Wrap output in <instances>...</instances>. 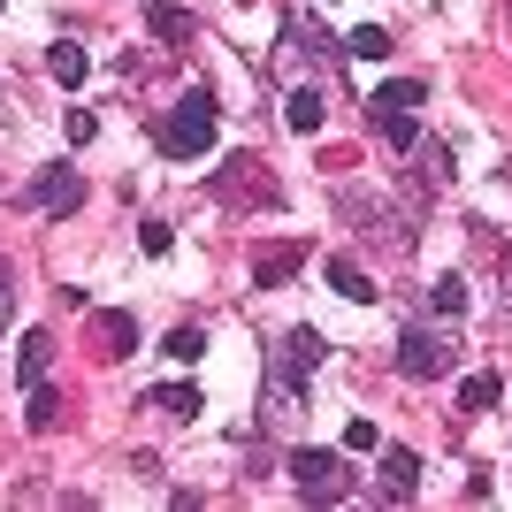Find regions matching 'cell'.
I'll list each match as a JSON object with an SVG mask.
<instances>
[{"label":"cell","mask_w":512,"mask_h":512,"mask_svg":"<svg viewBox=\"0 0 512 512\" xmlns=\"http://www.w3.org/2000/svg\"><path fill=\"white\" fill-rule=\"evenodd\" d=\"M153 406L169 413V421H192V413H207V398H199L192 383H161V390H153Z\"/></svg>","instance_id":"18"},{"label":"cell","mask_w":512,"mask_h":512,"mask_svg":"<svg viewBox=\"0 0 512 512\" xmlns=\"http://www.w3.org/2000/svg\"><path fill=\"white\" fill-rule=\"evenodd\" d=\"M421 100H428V85H421V77H390V85H375L367 115H413Z\"/></svg>","instance_id":"13"},{"label":"cell","mask_w":512,"mask_h":512,"mask_svg":"<svg viewBox=\"0 0 512 512\" xmlns=\"http://www.w3.org/2000/svg\"><path fill=\"white\" fill-rule=\"evenodd\" d=\"M367 130H375L390 153H413V146H421V123H413V115H367Z\"/></svg>","instance_id":"17"},{"label":"cell","mask_w":512,"mask_h":512,"mask_svg":"<svg viewBox=\"0 0 512 512\" xmlns=\"http://www.w3.org/2000/svg\"><path fill=\"white\" fill-rule=\"evenodd\" d=\"M138 245H146V253L161 260V253H169V245H176V237H169V222H138Z\"/></svg>","instance_id":"26"},{"label":"cell","mask_w":512,"mask_h":512,"mask_svg":"<svg viewBox=\"0 0 512 512\" xmlns=\"http://www.w3.org/2000/svg\"><path fill=\"white\" fill-rule=\"evenodd\" d=\"M497 398H505V383H497V375H467V383H459V413H490Z\"/></svg>","instance_id":"20"},{"label":"cell","mask_w":512,"mask_h":512,"mask_svg":"<svg viewBox=\"0 0 512 512\" xmlns=\"http://www.w3.org/2000/svg\"><path fill=\"white\" fill-rule=\"evenodd\" d=\"M0 306H8V260H0Z\"/></svg>","instance_id":"28"},{"label":"cell","mask_w":512,"mask_h":512,"mask_svg":"<svg viewBox=\"0 0 512 512\" xmlns=\"http://www.w3.org/2000/svg\"><path fill=\"white\" fill-rule=\"evenodd\" d=\"M0 8H8V0H0Z\"/></svg>","instance_id":"29"},{"label":"cell","mask_w":512,"mask_h":512,"mask_svg":"<svg viewBox=\"0 0 512 512\" xmlns=\"http://www.w3.org/2000/svg\"><path fill=\"white\" fill-rule=\"evenodd\" d=\"M398 375H406V383H436V375H451V344L413 321L406 337H398Z\"/></svg>","instance_id":"6"},{"label":"cell","mask_w":512,"mask_h":512,"mask_svg":"<svg viewBox=\"0 0 512 512\" xmlns=\"http://www.w3.org/2000/svg\"><path fill=\"white\" fill-rule=\"evenodd\" d=\"M344 54H360V62H390V31H383V23H360V31L344 39Z\"/></svg>","instance_id":"21"},{"label":"cell","mask_w":512,"mask_h":512,"mask_svg":"<svg viewBox=\"0 0 512 512\" xmlns=\"http://www.w3.org/2000/svg\"><path fill=\"white\" fill-rule=\"evenodd\" d=\"M337 214L375 245V253H413V237H421V230H413V214H421V207H390V199L360 192V184H337Z\"/></svg>","instance_id":"1"},{"label":"cell","mask_w":512,"mask_h":512,"mask_svg":"<svg viewBox=\"0 0 512 512\" xmlns=\"http://www.w3.org/2000/svg\"><path fill=\"white\" fill-rule=\"evenodd\" d=\"M306 413V383H291V375H268V390H260V421L268 428H291Z\"/></svg>","instance_id":"11"},{"label":"cell","mask_w":512,"mask_h":512,"mask_svg":"<svg viewBox=\"0 0 512 512\" xmlns=\"http://www.w3.org/2000/svg\"><path fill=\"white\" fill-rule=\"evenodd\" d=\"M214 130H222V107H214L207 85H192L176 100V115L161 123V153H169V161H199V153L214 146Z\"/></svg>","instance_id":"2"},{"label":"cell","mask_w":512,"mask_h":512,"mask_svg":"<svg viewBox=\"0 0 512 512\" xmlns=\"http://www.w3.org/2000/svg\"><path fill=\"white\" fill-rule=\"evenodd\" d=\"M291 474H299V497H306V505H337V497H352V467H344V451L299 444V451H291Z\"/></svg>","instance_id":"4"},{"label":"cell","mask_w":512,"mask_h":512,"mask_svg":"<svg viewBox=\"0 0 512 512\" xmlns=\"http://www.w3.org/2000/svg\"><path fill=\"white\" fill-rule=\"evenodd\" d=\"M329 291H337V299H352V306H375V276H367L352 253H329Z\"/></svg>","instance_id":"12"},{"label":"cell","mask_w":512,"mask_h":512,"mask_svg":"<svg viewBox=\"0 0 512 512\" xmlns=\"http://www.w3.org/2000/svg\"><path fill=\"white\" fill-rule=\"evenodd\" d=\"M92 337H100V360H130V352H138V314L100 306V314H92Z\"/></svg>","instance_id":"10"},{"label":"cell","mask_w":512,"mask_h":512,"mask_svg":"<svg viewBox=\"0 0 512 512\" xmlns=\"http://www.w3.org/2000/svg\"><path fill=\"white\" fill-rule=\"evenodd\" d=\"M23 421H31V428H39V436H46V428L62 421V398H54V390H46V383H31V398H23Z\"/></svg>","instance_id":"22"},{"label":"cell","mask_w":512,"mask_h":512,"mask_svg":"<svg viewBox=\"0 0 512 512\" xmlns=\"http://www.w3.org/2000/svg\"><path fill=\"white\" fill-rule=\"evenodd\" d=\"M23 199H31L39 214H77V207H85V169H69V161H46V169L23 184Z\"/></svg>","instance_id":"5"},{"label":"cell","mask_w":512,"mask_h":512,"mask_svg":"<svg viewBox=\"0 0 512 512\" xmlns=\"http://www.w3.org/2000/svg\"><path fill=\"white\" fill-rule=\"evenodd\" d=\"M344 451H383V428L375 421H344Z\"/></svg>","instance_id":"25"},{"label":"cell","mask_w":512,"mask_h":512,"mask_svg":"<svg viewBox=\"0 0 512 512\" xmlns=\"http://www.w3.org/2000/svg\"><path fill=\"white\" fill-rule=\"evenodd\" d=\"M85 46H69V39H54V46H46V77H54V85H69V92H77V85H85Z\"/></svg>","instance_id":"15"},{"label":"cell","mask_w":512,"mask_h":512,"mask_svg":"<svg viewBox=\"0 0 512 512\" xmlns=\"http://www.w3.org/2000/svg\"><path fill=\"white\" fill-rule=\"evenodd\" d=\"M146 23H153V39H169V46H184L199 31L192 16H184V8H176V0H146Z\"/></svg>","instance_id":"16"},{"label":"cell","mask_w":512,"mask_h":512,"mask_svg":"<svg viewBox=\"0 0 512 512\" xmlns=\"http://www.w3.org/2000/svg\"><path fill=\"white\" fill-rule=\"evenodd\" d=\"M161 352H169L176 367H192L199 352H207V329H199V321H176V329H169V344H161Z\"/></svg>","instance_id":"19"},{"label":"cell","mask_w":512,"mask_h":512,"mask_svg":"<svg viewBox=\"0 0 512 512\" xmlns=\"http://www.w3.org/2000/svg\"><path fill=\"white\" fill-rule=\"evenodd\" d=\"M428 306L459 321V314H467V283H459V276H436V283H428Z\"/></svg>","instance_id":"24"},{"label":"cell","mask_w":512,"mask_h":512,"mask_svg":"<svg viewBox=\"0 0 512 512\" xmlns=\"http://www.w3.org/2000/svg\"><path fill=\"white\" fill-rule=\"evenodd\" d=\"M283 123L299 130V138H314V130H321V92H291V107H283Z\"/></svg>","instance_id":"23"},{"label":"cell","mask_w":512,"mask_h":512,"mask_svg":"<svg viewBox=\"0 0 512 512\" xmlns=\"http://www.w3.org/2000/svg\"><path fill=\"white\" fill-rule=\"evenodd\" d=\"M413 490H421V459H413L406 444H390L383 467H375V497H383V505H413Z\"/></svg>","instance_id":"7"},{"label":"cell","mask_w":512,"mask_h":512,"mask_svg":"<svg viewBox=\"0 0 512 512\" xmlns=\"http://www.w3.org/2000/svg\"><path fill=\"white\" fill-rule=\"evenodd\" d=\"M207 192L222 199V207L260 214V207H276V199H283V184L268 176V161H260V153H230V161H222V169L207 176Z\"/></svg>","instance_id":"3"},{"label":"cell","mask_w":512,"mask_h":512,"mask_svg":"<svg viewBox=\"0 0 512 512\" xmlns=\"http://www.w3.org/2000/svg\"><path fill=\"white\" fill-rule=\"evenodd\" d=\"M306 268V237H283V245H260V260H253V283L260 291H283V283Z\"/></svg>","instance_id":"9"},{"label":"cell","mask_w":512,"mask_h":512,"mask_svg":"<svg viewBox=\"0 0 512 512\" xmlns=\"http://www.w3.org/2000/svg\"><path fill=\"white\" fill-rule=\"evenodd\" d=\"M92 130H100V123H92V107H69V138H77V146H92Z\"/></svg>","instance_id":"27"},{"label":"cell","mask_w":512,"mask_h":512,"mask_svg":"<svg viewBox=\"0 0 512 512\" xmlns=\"http://www.w3.org/2000/svg\"><path fill=\"white\" fill-rule=\"evenodd\" d=\"M46 367H54V337H46V329H23V344H16V375H23V383H46Z\"/></svg>","instance_id":"14"},{"label":"cell","mask_w":512,"mask_h":512,"mask_svg":"<svg viewBox=\"0 0 512 512\" xmlns=\"http://www.w3.org/2000/svg\"><path fill=\"white\" fill-rule=\"evenodd\" d=\"M321 360H329V344H321L314 329L299 321V329H283V352H276V367H268V375H291V383H306Z\"/></svg>","instance_id":"8"}]
</instances>
